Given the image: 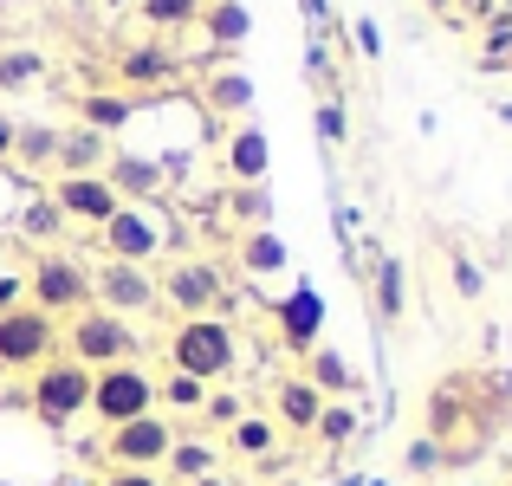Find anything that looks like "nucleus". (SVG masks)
Segmentation results:
<instances>
[{
  "label": "nucleus",
  "instance_id": "obj_24",
  "mask_svg": "<svg viewBox=\"0 0 512 486\" xmlns=\"http://www.w3.org/2000/svg\"><path fill=\"white\" fill-rule=\"evenodd\" d=\"M13 227H20V240H33V247H52V240H65V214H59V201L46 195V188H33V195L20 201V214H13Z\"/></svg>",
  "mask_w": 512,
  "mask_h": 486
},
{
  "label": "nucleus",
  "instance_id": "obj_5",
  "mask_svg": "<svg viewBox=\"0 0 512 486\" xmlns=\"http://www.w3.org/2000/svg\"><path fill=\"white\" fill-rule=\"evenodd\" d=\"M85 409H91V370L72 363L65 350L26 376V415H33L39 428H72Z\"/></svg>",
  "mask_w": 512,
  "mask_h": 486
},
{
  "label": "nucleus",
  "instance_id": "obj_15",
  "mask_svg": "<svg viewBox=\"0 0 512 486\" xmlns=\"http://www.w3.org/2000/svg\"><path fill=\"white\" fill-rule=\"evenodd\" d=\"M318 415H325V396H318L305 376H279V383H273V422H279V435L305 441L318 428Z\"/></svg>",
  "mask_w": 512,
  "mask_h": 486
},
{
  "label": "nucleus",
  "instance_id": "obj_7",
  "mask_svg": "<svg viewBox=\"0 0 512 486\" xmlns=\"http://www.w3.org/2000/svg\"><path fill=\"white\" fill-rule=\"evenodd\" d=\"M156 299H163L175 318H208V312L227 318V273H221V260H201V253L169 260L163 273H156Z\"/></svg>",
  "mask_w": 512,
  "mask_h": 486
},
{
  "label": "nucleus",
  "instance_id": "obj_36",
  "mask_svg": "<svg viewBox=\"0 0 512 486\" xmlns=\"http://www.w3.org/2000/svg\"><path fill=\"white\" fill-rule=\"evenodd\" d=\"M318 137L338 150V143L350 137V117H344V98H318Z\"/></svg>",
  "mask_w": 512,
  "mask_h": 486
},
{
  "label": "nucleus",
  "instance_id": "obj_31",
  "mask_svg": "<svg viewBox=\"0 0 512 486\" xmlns=\"http://www.w3.org/2000/svg\"><path fill=\"white\" fill-rule=\"evenodd\" d=\"M39 85H46V52H33V46L0 52V91H39Z\"/></svg>",
  "mask_w": 512,
  "mask_h": 486
},
{
  "label": "nucleus",
  "instance_id": "obj_10",
  "mask_svg": "<svg viewBox=\"0 0 512 486\" xmlns=\"http://www.w3.org/2000/svg\"><path fill=\"white\" fill-rule=\"evenodd\" d=\"M175 78H182V52L156 33L117 46V59H111V85L130 91V98H163V91H175Z\"/></svg>",
  "mask_w": 512,
  "mask_h": 486
},
{
  "label": "nucleus",
  "instance_id": "obj_35",
  "mask_svg": "<svg viewBox=\"0 0 512 486\" xmlns=\"http://www.w3.org/2000/svg\"><path fill=\"white\" fill-rule=\"evenodd\" d=\"M448 279H454V292H461L467 305H474L480 292H487V273H480V266L467 260V253H454V260H448Z\"/></svg>",
  "mask_w": 512,
  "mask_h": 486
},
{
  "label": "nucleus",
  "instance_id": "obj_37",
  "mask_svg": "<svg viewBox=\"0 0 512 486\" xmlns=\"http://www.w3.org/2000/svg\"><path fill=\"white\" fill-rule=\"evenodd\" d=\"M98 486H169L163 474H137V467H104Z\"/></svg>",
  "mask_w": 512,
  "mask_h": 486
},
{
  "label": "nucleus",
  "instance_id": "obj_46",
  "mask_svg": "<svg viewBox=\"0 0 512 486\" xmlns=\"http://www.w3.org/2000/svg\"><path fill=\"white\" fill-rule=\"evenodd\" d=\"M0 486H20V480H0Z\"/></svg>",
  "mask_w": 512,
  "mask_h": 486
},
{
  "label": "nucleus",
  "instance_id": "obj_40",
  "mask_svg": "<svg viewBox=\"0 0 512 486\" xmlns=\"http://www.w3.org/2000/svg\"><path fill=\"white\" fill-rule=\"evenodd\" d=\"M299 7H305V20H312V33L325 39L331 33V7H325V0H299Z\"/></svg>",
  "mask_w": 512,
  "mask_h": 486
},
{
  "label": "nucleus",
  "instance_id": "obj_3",
  "mask_svg": "<svg viewBox=\"0 0 512 486\" xmlns=\"http://www.w3.org/2000/svg\"><path fill=\"white\" fill-rule=\"evenodd\" d=\"M59 350L72 363H85V370H111V363H143V331L130 318L117 312H98V305H85L78 318L59 324Z\"/></svg>",
  "mask_w": 512,
  "mask_h": 486
},
{
  "label": "nucleus",
  "instance_id": "obj_23",
  "mask_svg": "<svg viewBox=\"0 0 512 486\" xmlns=\"http://www.w3.org/2000/svg\"><path fill=\"white\" fill-rule=\"evenodd\" d=\"M201 474H221V448H214L208 435H175V448H169V461H163V480L169 486H188V480H201Z\"/></svg>",
  "mask_w": 512,
  "mask_h": 486
},
{
  "label": "nucleus",
  "instance_id": "obj_45",
  "mask_svg": "<svg viewBox=\"0 0 512 486\" xmlns=\"http://www.w3.org/2000/svg\"><path fill=\"white\" fill-rule=\"evenodd\" d=\"M500 117H506V124H512V104H500Z\"/></svg>",
  "mask_w": 512,
  "mask_h": 486
},
{
  "label": "nucleus",
  "instance_id": "obj_17",
  "mask_svg": "<svg viewBox=\"0 0 512 486\" xmlns=\"http://www.w3.org/2000/svg\"><path fill=\"white\" fill-rule=\"evenodd\" d=\"M253 111V78L234 72V65H208L201 72V117H247Z\"/></svg>",
  "mask_w": 512,
  "mask_h": 486
},
{
  "label": "nucleus",
  "instance_id": "obj_14",
  "mask_svg": "<svg viewBox=\"0 0 512 486\" xmlns=\"http://www.w3.org/2000/svg\"><path fill=\"white\" fill-rule=\"evenodd\" d=\"M104 182L117 188V201H163L169 195V162L137 156V150H111V162H104Z\"/></svg>",
  "mask_w": 512,
  "mask_h": 486
},
{
  "label": "nucleus",
  "instance_id": "obj_43",
  "mask_svg": "<svg viewBox=\"0 0 512 486\" xmlns=\"http://www.w3.org/2000/svg\"><path fill=\"white\" fill-rule=\"evenodd\" d=\"M98 7H104V13H124V7H137V0H98Z\"/></svg>",
  "mask_w": 512,
  "mask_h": 486
},
{
  "label": "nucleus",
  "instance_id": "obj_29",
  "mask_svg": "<svg viewBox=\"0 0 512 486\" xmlns=\"http://www.w3.org/2000/svg\"><path fill=\"white\" fill-rule=\"evenodd\" d=\"M201 7L208 0H137V20H143V33L169 39V33H188L201 20Z\"/></svg>",
  "mask_w": 512,
  "mask_h": 486
},
{
  "label": "nucleus",
  "instance_id": "obj_8",
  "mask_svg": "<svg viewBox=\"0 0 512 486\" xmlns=\"http://www.w3.org/2000/svg\"><path fill=\"white\" fill-rule=\"evenodd\" d=\"M98 428H124L137 415H156V370L150 363H111V370H91V409Z\"/></svg>",
  "mask_w": 512,
  "mask_h": 486
},
{
  "label": "nucleus",
  "instance_id": "obj_34",
  "mask_svg": "<svg viewBox=\"0 0 512 486\" xmlns=\"http://www.w3.org/2000/svg\"><path fill=\"white\" fill-rule=\"evenodd\" d=\"M402 474H415V480H428V474H441V448L428 435H415L409 448H402Z\"/></svg>",
  "mask_w": 512,
  "mask_h": 486
},
{
  "label": "nucleus",
  "instance_id": "obj_25",
  "mask_svg": "<svg viewBox=\"0 0 512 486\" xmlns=\"http://www.w3.org/2000/svg\"><path fill=\"white\" fill-rule=\"evenodd\" d=\"M52 156H59V130L52 124H20V137H13V169H20L26 182H46Z\"/></svg>",
  "mask_w": 512,
  "mask_h": 486
},
{
  "label": "nucleus",
  "instance_id": "obj_28",
  "mask_svg": "<svg viewBox=\"0 0 512 486\" xmlns=\"http://www.w3.org/2000/svg\"><path fill=\"white\" fill-rule=\"evenodd\" d=\"M240 273L260 286V279L286 273V240L273 234V227H260V234H240Z\"/></svg>",
  "mask_w": 512,
  "mask_h": 486
},
{
  "label": "nucleus",
  "instance_id": "obj_39",
  "mask_svg": "<svg viewBox=\"0 0 512 486\" xmlns=\"http://www.w3.org/2000/svg\"><path fill=\"white\" fill-rule=\"evenodd\" d=\"M357 46H363V59H383V33H376V20H357Z\"/></svg>",
  "mask_w": 512,
  "mask_h": 486
},
{
  "label": "nucleus",
  "instance_id": "obj_9",
  "mask_svg": "<svg viewBox=\"0 0 512 486\" xmlns=\"http://www.w3.org/2000/svg\"><path fill=\"white\" fill-rule=\"evenodd\" d=\"M46 357H59V318L39 305H7L0 312V376H33Z\"/></svg>",
  "mask_w": 512,
  "mask_h": 486
},
{
  "label": "nucleus",
  "instance_id": "obj_44",
  "mask_svg": "<svg viewBox=\"0 0 512 486\" xmlns=\"http://www.w3.org/2000/svg\"><path fill=\"white\" fill-rule=\"evenodd\" d=\"M273 486H305V480H299V474H279V480H273Z\"/></svg>",
  "mask_w": 512,
  "mask_h": 486
},
{
  "label": "nucleus",
  "instance_id": "obj_42",
  "mask_svg": "<svg viewBox=\"0 0 512 486\" xmlns=\"http://www.w3.org/2000/svg\"><path fill=\"white\" fill-rule=\"evenodd\" d=\"M188 486H234L227 474H201V480H188Z\"/></svg>",
  "mask_w": 512,
  "mask_h": 486
},
{
  "label": "nucleus",
  "instance_id": "obj_18",
  "mask_svg": "<svg viewBox=\"0 0 512 486\" xmlns=\"http://www.w3.org/2000/svg\"><path fill=\"white\" fill-rule=\"evenodd\" d=\"M72 111H78V124H91L98 137H117V130L137 124L143 98H130V91H117V85H98V91H78Z\"/></svg>",
  "mask_w": 512,
  "mask_h": 486
},
{
  "label": "nucleus",
  "instance_id": "obj_4",
  "mask_svg": "<svg viewBox=\"0 0 512 486\" xmlns=\"http://www.w3.org/2000/svg\"><path fill=\"white\" fill-rule=\"evenodd\" d=\"M20 286H26V305H39L46 318L65 324L91 305V260H78V253H65V247H39Z\"/></svg>",
  "mask_w": 512,
  "mask_h": 486
},
{
  "label": "nucleus",
  "instance_id": "obj_12",
  "mask_svg": "<svg viewBox=\"0 0 512 486\" xmlns=\"http://www.w3.org/2000/svg\"><path fill=\"white\" fill-rule=\"evenodd\" d=\"M46 195L59 201L65 221H72V227H91V234H98V227L111 221L117 208H124V201H117V188L104 182V175H52Z\"/></svg>",
  "mask_w": 512,
  "mask_h": 486
},
{
  "label": "nucleus",
  "instance_id": "obj_26",
  "mask_svg": "<svg viewBox=\"0 0 512 486\" xmlns=\"http://www.w3.org/2000/svg\"><path fill=\"white\" fill-rule=\"evenodd\" d=\"M201 402H208V383H195V376H182V370L156 376V409H163L169 422H195Z\"/></svg>",
  "mask_w": 512,
  "mask_h": 486
},
{
  "label": "nucleus",
  "instance_id": "obj_6",
  "mask_svg": "<svg viewBox=\"0 0 512 486\" xmlns=\"http://www.w3.org/2000/svg\"><path fill=\"white\" fill-rule=\"evenodd\" d=\"M175 435H182V422H169V415L156 409V415H137V422H124V428H104V441H91L85 454H91V461H104V467H137V474H163Z\"/></svg>",
  "mask_w": 512,
  "mask_h": 486
},
{
  "label": "nucleus",
  "instance_id": "obj_21",
  "mask_svg": "<svg viewBox=\"0 0 512 486\" xmlns=\"http://www.w3.org/2000/svg\"><path fill=\"white\" fill-rule=\"evenodd\" d=\"M279 448H286V435H279V422H273V415H260V409H247L234 428H227V454H234V461H247V467L273 461Z\"/></svg>",
  "mask_w": 512,
  "mask_h": 486
},
{
  "label": "nucleus",
  "instance_id": "obj_47",
  "mask_svg": "<svg viewBox=\"0 0 512 486\" xmlns=\"http://www.w3.org/2000/svg\"><path fill=\"white\" fill-rule=\"evenodd\" d=\"M506 486H512V480H506Z\"/></svg>",
  "mask_w": 512,
  "mask_h": 486
},
{
  "label": "nucleus",
  "instance_id": "obj_20",
  "mask_svg": "<svg viewBox=\"0 0 512 486\" xmlns=\"http://www.w3.org/2000/svg\"><path fill=\"white\" fill-rule=\"evenodd\" d=\"M221 162H227V182H266L273 175V143H266L260 124H234Z\"/></svg>",
  "mask_w": 512,
  "mask_h": 486
},
{
  "label": "nucleus",
  "instance_id": "obj_19",
  "mask_svg": "<svg viewBox=\"0 0 512 486\" xmlns=\"http://www.w3.org/2000/svg\"><path fill=\"white\" fill-rule=\"evenodd\" d=\"M111 150H117V143L98 137L91 124H65L59 130V156H52V175H104Z\"/></svg>",
  "mask_w": 512,
  "mask_h": 486
},
{
  "label": "nucleus",
  "instance_id": "obj_32",
  "mask_svg": "<svg viewBox=\"0 0 512 486\" xmlns=\"http://www.w3.org/2000/svg\"><path fill=\"white\" fill-rule=\"evenodd\" d=\"M357 428H363V415H357V402H325V415H318V428H312V441L325 454H338L357 441Z\"/></svg>",
  "mask_w": 512,
  "mask_h": 486
},
{
  "label": "nucleus",
  "instance_id": "obj_16",
  "mask_svg": "<svg viewBox=\"0 0 512 486\" xmlns=\"http://www.w3.org/2000/svg\"><path fill=\"white\" fill-rule=\"evenodd\" d=\"M299 376H305V383H312L325 402L363 396V376L350 370V357H344V350H331V344H312V350H305V357H299Z\"/></svg>",
  "mask_w": 512,
  "mask_h": 486
},
{
  "label": "nucleus",
  "instance_id": "obj_33",
  "mask_svg": "<svg viewBox=\"0 0 512 486\" xmlns=\"http://www.w3.org/2000/svg\"><path fill=\"white\" fill-rule=\"evenodd\" d=\"M305 78H312V91L318 98H338V65H331V52H325V39H312V46H305Z\"/></svg>",
  "mask_w": 512,
  "mask_h": 486
},
{
  "label": "nucleus",
  "instance_id": "obj_22",
  "mask_svg": "<svg viewBox=\"0 0 512 486\" xmlns=\"http://www.w3.org/2000/svg\"><path fill=\"white\" fill-rule=\"evenodd\" d=\"M195 26H201V39H208V46L234 52V46H247V39H253V7H247V0H208Z\"/></svg>",
  "mask_w": 512,
  "mask_h": 486
},
{
  "label": "nucleus",
  "instance_id": "obj_30",
  "mask_svg": "<svg viewBox=\"0 0 512 486\" xmlns=\"http://www.w3.org/2000/svg\"><path fill=\"white\" fill-rule=\"evenodd\" d=\"M370 299H376V318L383 324H402V312H409V292H402V260H376V273H370Z\"/></svg>",
  "mask_w": 512,
  "mask_h": 486
},
{
  "label": "nucleus",
  "instance_id": "obj_38",
  "mask_svg": "<svg viewBox=\"0 0 512 486\" xmlns=\"http://www.w3.org/2000/svg\"><path fill=\"white\" fill-rule=\"evenodd\" d=\"M13 137H20V117L0 111V169H13Z\"/></svg>",
  "mask_w": 512,
  "mask_h": 486
},
{
  "label": "nucleus",
  "instance_id": "obj_2",
  "mask_svg": "<svg viewBox=\"0 0 512 486\" xmlns=\"http://www.w3.org/2000/svg\"><path fill=\"white\" fill-rule=\"evenodd\" d=\"M98 260H130V266H156L175 247V221L163 201H124L111 221L91 234Z\"/></svg>",
  "mask_w": 512,
  "mask_h": 486
},
{
  "label": "nucleus",
  "instance_id": "obj_27",
  "mask_svg": "<svg viewBox=\"0 0 512 486\" xmlns=\"http://www.w3.org/2000/svg\"><path fill=\"white\" fill-rule=\"evenodd\" d=\"M221 208L234 214L240 234H260V227H273V195H266V182H234L221 195Z\"/></svg>",
  "mask_w": 512,
  "mask_h": 486
},
{
  "label": "nucleus",
  "instance_id": "obj_11",
  "mask_svg": "<svg viewBox=\"0 0 512 486\" xmlns=\"http://www.w3.org/2000/svg\"><path fill=\"white\" fill-rule=\"evenodd\" d=\"M91 305L98 312H117V318H150L156 305V266H130V260H98L91 266Z\"/></svg>",
  "mask_w": 512,
  "mask_h": 486
},
{
  "label": "nucleus",
  "instance_id": "obj_41",
  "mask_svg": "<svg viewBox=\"0 0 512 486\" xmlns=\"http://www.w3.org/2000/svg\"><path fill=\"white\" fill-rule=\"evenodd\" d=\"M428 13H441V20H454V0H422Z\"/></svg>",
  "mask_w": 512,
  "mask_h": 486
},
{
  "label": "nucleus",
  "instance_id": "obj_13",
  "mask_svg": "<svg viewBox=\"0 0 512 486\" xmlns=\"http://www.w3.org/2000/svg\"><path fill=\"white\" fill-rule=\"evenodd\" d=\"M273 337L292 350V357H305L312 344H325V292L318 286H292L286 299L273 305Z\"/></svg>",
  "mask_w": 512,
  "mask_h": 486
},
{
  "label": "nucleus",
  "instance_id": "obj_1",
  "mask_svg": "<svg viewBox=\"0 0 512 486\" xmlns=\"http://www.w3.org/2000/svg\"><path fill=\"white\" fill-rule=\"evenodd\" d=\"M163 357H169V370H182V376H195V383L221 389L227 376L240 370V331L221 312H208V318H175V331L163 337Z\"/></svg>",
  "mask_w": 512,
  "mask_h": 486
}]
</instances>
